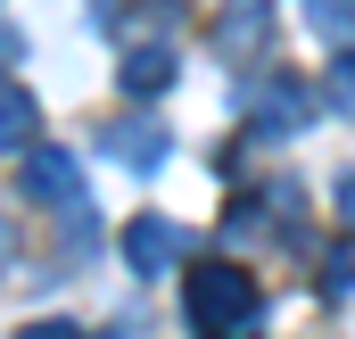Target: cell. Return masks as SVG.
Listing matches in <instances>:
<instances>
[{
	"label": "cell",
	"instance_id": "7",
	"mask_svg": "<svg viewBox=\"0 0 355 339\" xmlns=\"http://www.w3.org/2000/svg\"><path fill=\"white\" fill-rule=\"evenodd\" d=\"M116 83L132 91V99H157V91L174 83V50H166V42H132V50H124V75H116Z\"/></svg>",
	"mask_w": 355,
	"mask_h": 339
},
{
	"label": "cell",
	"instance_id": "12",
	"mask_svg": "<svg viewBox=\"0 0 355 339\" xmlns=\"http://www.w3.org/2000/svg\"><path fill=\"white\" fill-rule=\"evenodd\" d=\"M339 215H347V224H355V166L339 174Z\"/></svg>",
	"mask_w": 355,
	"mask_h": 339
},
{
	"label": "cell",
	"instance_id": "1",
	"mask_svg": "<svg viewBox=\"0 0 355 339\" xmlns=\"http://www.w3.org/2000/svg\"><path fill=\"white\" fill-rule=\"evenodd\" d=\"M182 306H190V331L198 339H232L257 323V273L240 265H190L182 273Z\"/></svg>",
	"mask_w": 355,
	"mask_h": 339
},
{
	"label": "cell",
	"instance_id": "8",
	"mask_svg": "<svg viewBox=\"0 0 355 339\" xmlns=\"http://www.w3.org/2000/svg\"><path fill=\"white\" fill-rule=\"evenodd\" d=\"M33 141H42V108H33V91H25V83H8V91H0V149L25 158Z\"/></svg>",
	"mask_w": 355,
	"mask_h": 339
},
{
	"label": "cell",
	"instance_id": "2",
	"mask_svg": "<svg viewBox=\"0 0 355 339\" xmlns=\"http://www.w3.org/2000/svg\"><path fill=\"white\" fill-rule=\"evenodd\" d=\"M17 199H33L50 215H83V158L58 149V141H33L17 158Z\"/></svg>",
	"mask_w": 355,
	"mask_h": 339
},
{
	"label": "cell",
	"instance_id": "13",
	"mask_svg": "<svg viewBox=\"0 0 355 339\" xmlns=\"http://www.w3.org/2000/svg\"><path fill=\"white\" fill-rule=\"evenodd\" d=\"M99 339H107V331H99Z\"/></svg>",
	"mask_w": 355,
	"mask_h": 339
},
{
	"label": "cell",
	"instance_id": "11",
	"mask_svg": "<svg viewBox=\"0 0 355 339\" xmlns=\"http://www.w3.org/2000/svg\"><path fill=\"white\" fill-rule=\"evenodd\" d=\"M17 339H83V331H75V323H25Z\"/></svg>",
	"mask_w": 355,
	"mask_h": 339
},
{
	"label": "cell",
	"instance_id": "3",
	"mask_svg": "<svg viewBox=\"0 0 355 339\" xmlns=\"http://www.w3.org/2000/svg\"><path fill=\"white\" fill-rule=\"evenodd\" d=\"M306 116H314V91L297 83V75H265V83L248 91V141H289Z\"/></svg>",
	"mask_w": 355,
	"mask_h": 339
},
{
	"label": "cell",
	"instance_id": "4",
	"mask_svg": "<svg viewBox=\"0 0 355 339\" xmlns=\"http://www.w3.org/2000/svg\"><path fill=\"white\" fill-rule=\"evenodd\" d=\"M182 249H190V232L166 224V215H132V224H124V265H132L141 281H166V265H182Z\"/></svg>",
	"mask_w": 355,
	"mask_h": 339
},
{
	"label": "cell",
	"instance_id": "6",
	"mask_svg": "<svg viewBox=\"0 0 355 339\" xmlns=\"http://www.w3.org/2000/svg\"><path fill=\"white\" fill-rule=\"evenodd\" d=\"M99 141H107V158H116V166H132V174L166 166V124H149V116H124V124H107Z\"/></svg>",
	"mask_w": 355,
	"mask_h": 339
},
{
	"label": "cell",
	"instance_id": "10",
	"mask_svg": "<svg viewBox=\"0 0 355 339\" xmlns=\"http://www.w3.org/2000/svg\"><path fill=\"white\" fill-rule=\"evenodd\" d=\"M322 99H331V108H339V116L355 124V58H339V67H331V83H322Z\"/></svg>",
	"mask_w": 355,
	"mask_h": 339
},
{
	"label": "cell",
	"instance_id": "5",
	"mask_svg": "<svg viewBox=\"0 0 355 339\" xmlns=\"http://www.w3.org/2000/svg\"><path fill=\"white\" fill-rule=\"evenodd\" d=\"M265 42H272V0H232L215 17V50L223 58H257Z\"/></svg>",
	"mask_w": 355,
	"mask_h": 339
},
{
	"label": "cell",
	"instance_id": "9",
	"mask_svg": "<svg viewBox=\"0 0 355 339\" xmlns=\"http://www.w3.org/2000/svg\"><path fill=\"white\" fill-rule=\"evenodd\" d=\"M297 8H306V25H314L322 42H347L355 33V0H297Z\"/></svg>",
	"mask_w": 355,
	"mask_h": 339
}]
</instances>
